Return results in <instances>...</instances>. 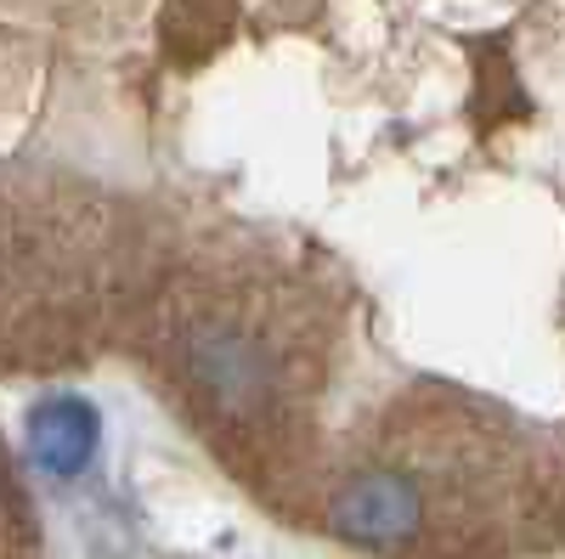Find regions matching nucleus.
I'll list each match as a JSON object with an SVG mask.
<instances>
[{
    "mask_svg": "<svg viewBox=\"0 0 565 559\" xmlns=\"http://www.w3.org/2000/svg\"><path fill=\"white\" fill-rule=\"evenodd\" d=\"M186 373L221 412H255L271 396V356L232 322H199L186 334Z\"/></svg>",
    "mask_w": 565,
    "mask_h": 559,
    "instance_id": "1",
    "label": "nucleus"
},
{
    "mask_svg": "<svg viewBox=\"0 0 565 559\" xmlns=\"http://www.w3.org/2000/svg\"><path fill=\"white\" fill-rule=\"evenodd\" d=\"M418 526V492L402 475H362L334 497V531L351 542H402Z\"/></svg>",
    "mask_w": 565,
    "mask_h": 559,
    "instance_id": "2",
    "label": "nucleus"
},
{
    "mask_svg": "<svg viewBox=\"0 0 565 559\" xmlns=\"http://www.w3.org/2000/svg\"><path fill=\"white\" fill-rule=\"evenodd\" d=\"M29 452L45 475L74 481L97 452V407L79 396H52L29 412Z\"/></svg>",
    "mask_w": 565,
    "mask_h": 559,
    "instance_id": "3",
    "label": "nucleus"
}]
</instances>
